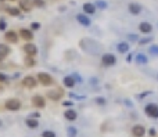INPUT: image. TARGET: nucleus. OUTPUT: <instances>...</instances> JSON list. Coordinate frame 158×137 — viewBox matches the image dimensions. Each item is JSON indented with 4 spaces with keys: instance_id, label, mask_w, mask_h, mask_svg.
Returning a JSON list of instances; mask_svg holds the SVG:
<instances>
[{
    "instance_id": "6e6552de",
    "label": "nucleus",
    "mask_w": 158,
    "mask_h": 137,
    "mask_svg": "<svg viewBox=\"0 0 158 137\" xmlns=\"http://www.w3.org/2000/svg\"><path fill=\"white\" fill-rule=\"evenodd\" d=\"M24 50H25V53L28 54L29 57H35V55L38 54V49H36V46H35V44H32V43H26V44L24 46Z\"/></svg>"
},
{
    "instance_id": "cd10ccee",
    "label": "nucleus",
    "mask_w": 158,
    "mask_h": 137,
    "mask_svg": "<svg viewBox=\"0 0 158 137\" xmlns=\"http://www.w3.org/2000/svg\"><path fill=\"white\" fill-rule=\"evenodd\" d=\"M96 103H97V104H100V105H104L105 100L103 98V97H97V98H96Z\"/></svg>"
},
{
    "instance_id": "20e7f679",
    "label": "nucleus",
    "mask_w": 158,
    "mask_h": 137,
    "mask_svg": "<svg viewBox=\"0 0 158 137\" xmlns=\"http://www.w3.org/2000/svg\"><path fill=\"white\" fill-rule=\"evenodd\" d=\"M146 115L150 116V118H158V105L157 104H147L146 108Z\"/></svg>"
},
{
    "instance_id": "7ed1b4c3",
    "label": "nucleus",
    "mask_w": 158,
    "mask_h": 137,
    "mask_svg": "<svg viewBox=\"0 0 158 137\" xmlns=\"http://www.w3.org/2000/svg\"><path fill=\"white\" fill-rule=\"evenodd\" d=\"M38 79L43 86H50L53 83V78L47 72H39L38 74Z\"/></svg>"
},
{
    "instance_id": "0eeeda50",
    "label": "nucleus",
    "mask_w": 158,
    "mask_h": 137,
    "mask_svg": "<svg viewBox=\"0 0 158 137\" xmlns=\"http://www.w3.org/2000/svg\"><path fill=\"white\" fill-rule=\"evenodd\" d=\"M132 134L135 137H143L146 134V129L141 125H135V126L132 127Z\"/></svg>"
},
{
    "instance_id": "dca6fc26",
    "label": "nucleus",
    "mask_w": 158,
    "mask_h": 137,
    "mask_svg": "<svg viewBox=\"0 0 158 137\" xmlns=\"http://www.w3.org/2000/svg\"><path fill=\"white\" fill-rule=\"evenodd\" d=\"M76 20H78V22H79L81 25H85V26H89V25H90V20H89L85 14H79V15L76 17Z\"/></svg>"
},
{
    "instance_id": "a878e982",
    "label": "nucleus",
    "mask_w": 158,
    "mask_h": 137,
    "mask_svg": "<svg viewBox=\"0 0 158 137\" xmlns=\"http://www.w3.org/2000/svg\"><path fill=\"white\" fill-rule=\"evenodd\" d=\"M96 6L100 7V9H105V7H107V3H105V1H101V0H96Z\"/></svg>"
},
{
    "instance_id": "9b49d317",
    "label": "nucleus",
    "mask_w": 158,
    "mask_h": 137,
    "mask_svg": "<svg viewBox=\"0 0 158 137\" xmlns=\"http://www.w3.org/2000/svg\"><path fill=\"white\" fill-rule=\"evenodd\" d=\"M33 7V0H20V9L24 11H31Z\"/></svg>"
},
{
    "instance_id": "4c0bfd02",
    "label": "nucleus",
    "mask_w": 158,
    "mask_h": 137,
    "mask_svg": "<svg viewBox=\"0 0 158 137\" xmlns=\"http://www.w3.org/2000/svg\"><path fill=\"white\" fill-rule=\"evenodd\" d=\"M32 28H33V29H39V28H40V25L35 22V24H32Z\"/></svg>"
},
{
    "instance_id": "f8f14e48",
    "label": "nucleus",
    "mask_w": 158,
    "mask_h": 137,
    "mask_svg": "<svg viewBox=\"0 0 158 137\" xmlns=\"http://www.w3.org/2000/svg\"><path fill=\"white\" fill-rule=\"evenodd\" d=\"M9 54H10V47L7 44H1L0 43V61L4 60Z\"/></svg>"
},
{
    "instance_id": "7c9ffc66",
    "label": "nucleus",
    "mask_w": 158,
    "mask_h": 137,
    "mask_svg": "<svg viewBox=\"0 0 158 137\" xmlns=\"http://www.w3.org/2000/svg\"><path fill=\"white\" fill-rule=\"evenodd\" d=\"M25 63H26V65H33V60H32V57H26V60H25Z\"/></svg>"
},
{
    "instance_id": "ea45409f",
    "label": "nucleus",
    "mask_w": 158,
    "mask_h": 137,
    "mask_svg": "<svg viewBox=\"0 0 158 137\" xmlns=\"http://www.w3.org/2000/svg\"><path fill=\"white\" fill-rule=\"evenodd\" d=\"M0 126H1V121H0Z\"/></svg>"
},
{
    "instance_id": "f3484780",
    "label": "nucleus",
    "mask_w": 158,
    "mask_h": 137,
    "mask_svg": "<svg viewBox=\"0 0 158 137\" xmlns=\"http://www.w3.org/2000/svg\"><path fill=\"white\" fill-rule=\"evenodd\" d=\"M63 82H64V86H67V87H74L75 83H76V80L74 79V76H71V75H69V76H65Z\"/></svg>"
},
{
    "instance_id": "473e14b6",
    "label": "nucleus",
    "mask_w": 158,
    "mask_h": 137,
    "mask_svg": "<svg viewBox=\"0 0 158 137\" xmlns=\"http://www.w3.org/2000/svg\"><path fill=\"white\" fill-rule=\"evenodd\" d=\"M150 42H151V38H146V39L140 40V44H146V43H150Z\"/></svg>"
},
{
    "instance_id": "f704fd0d",
    "label": "nucleus",
    "mask_w": 158,
    "mask_h": 137,
    "mask_svg": "<svg viewBox=\"0 0 158 137\" xmlns=\"http://www.w3.org/2000/svg\"><path fill=\"white\" fill-rule=\"evenodd\" d=\"M69 97L71 98H79V100H82L83 97H81V96H76V94H74V93H69Z\"/></svg>"
},
{
    "instance_id": "bb28decb",
    "label": "nucleus",
    "mask_w": 158,
    "mask_h": 137,
    "mask_svg": "<svg viewBox=\"0 0 158 137\" xmlns=\"http://www.w3.org/2000/svg\"><path fill=\"white\" fill-rule=\"evenodd\" d=\"M6 28H7V22L4 20H0V31H6Z\"/></svg>"
},
{
    "instance_id": "b1692460",
    "label": "nucleus",
    "mask_w": 158,
    "mask_h": 137,
    "mask_svg": "<svg viewBox=\"0 0 158 137\" xmlns=\"http://www.w3.org/2000/svg\"><path fill=\"white\" fill-rule=\"evenodd\" d=\"M148 51H150L151 55H158V46H157V44H153V46L150 47V50H148Z\"/></svg>"
},
{
    "instance_id": "f257e3e1",
    "label": "nucleus",
    "mask_w": 158,
    "mask_h": 137,
    "mask_svg": "<svg viewBox=\"0 0 158 137\" xmlns=\"http://www.w3.org/2000/svg\"><path fill=\"white\" fill-rule=\"evenodd\" d=\"M64 96V92L61 89H52V90H49L47 92V97L53 100V101H58V100H61V97Z\"/></svg>"
},
{
    "instance_id": "393cba45",
    "label": "nucleus",
    "mask_w": 158,
    "mask_h": 137,
    "mask_svg": "<svg viewBox=\"0 0 158 137\" xmlns=\"http://www.w3.org/2000/svg\"><path fill=\"white\" fill-rule=\"evenodd\" d=\"M43 137H56V133L54 132H52V130H44L42 133Z\"/></svg>"
},
{
    "instance_id": "c9c22d12",
    "label": "nucleus",
    "mask_w": 158,
    "mask_h": 137,
    "mask_svg": "<svg viewBox=\"0 0 158 137\" xmlns=\"http://www.w3.org/2000/svg\"><path fill=\"white\" fill-rule=\"evenodd\" d=\"M4 80H7V76L3 74H0V82H4Z\"/></svg>"
},
{
    "instance_id": "a19ab883",
    "label": "nucleus",
    "mask_w": 158,
    "mask_h": 137,
    "mask_svg": "<svg viewBox=\"0 0 158 137\" xmlns=\"http://www.w3.org/2000/svg\"><path fill=\"white\" fill-rule=\"evenodd\" d=\"M0 89H1V87H0Z\"/></svg>"
},
{
    "instance_id": "c756f323",
    "label": "nucleus",
    "mask_w": 158,
    "mask_h": 137,
    "mask_svg": "<svg viewBox=\"0 0 158 137\" xmlns=\"http://www.w3.org/2000/svg\"><path fill=\"white\" fill-rule=\"evenodd\" d=\"M68 133H69V136H75L76 134V129L75 127H68Z\"/></svg>"
},
{
    "instance_id": "412c9836",
    "label": "nucleus",
    "mask_w": 158,
    "mask_h": 137,
    "mask_svg": "<svg viewBox=\"0 0 158 137\" xmlns=\"http://www.w3.org/2000/svg\"><path fill=\"white\" fill-rule=\"evenodd\" d=\"M26 126L31 127V129H36L39 126V122L36 119H33V118H29V119H26Z\"/></svg>"
},
{
    "instance_id": "9d476101",
    "label": "nucleus",
    "mask_w": 158,
    "mask_h": 137,
    "mask_svg": "<svg viewBox=\"0 0 158 137\" xmlns=\"http://www.w3.org/2000/svg\"><path fill=\"white\" fill-rule=\"evenodd\" d=\"M22 84L25 87H28V89H33L36 86V79L33 76H25L24 80H22Z\"/></svg>"
},
{
    "instance_id": "5701e85b",
    "label": "nucleus",
    "mask_w": 158,
    "mask_h": 137,
    "mask_svg": "<svg viewBox=\"0 0 158 137\" xmlns=\"http://www.w3.org/2000/svg\"><path fill=\"white\" fill-rule=\"evenodd\" d=\"M7 11H9V14H10V15H14V17L20 15V10H18V9H15V7H10V9H7Z\"/></svg>"
},
{
    "instance_id": "39448f33",
    "label": "nucleus",
    "mask_w": 158,
    "mask_h": 137,
    "mask_svg": "<svg viewBox=\"0 0 158 137\" xmlns=\"http://www.w3.org/2000/svg\"><path fill=\"white\" fill-rule=\"evenodd\" d=\"M115 63H116V58L114 54L107 53L103 55V64L105 67H112V65H115Z\"/></svg>"
},
{
    "instance_id": "2f4dec72",
    "label": "nucleus",
    "mask_w": 158,
    "mask_h": 137,
    "mask_svg": "<svg viewBox=\"0 0 158 137\" xmlns=\"http://www.w3.org/2000/svg\"><path fill=\"white\" fill-rule=\"evenodd\" d=\"M148 134H150V136H151V137H154V136H155V134H157V132H155V129H154V127H151V129L148 130Z\"/></svg>"
},
{
    "instance_id": "ddd939ff",
    "label": "nucleus",
    "mask_w": 158,
    "mask_h": 137,
    "mask_svg": "<svg viewBox=\"0 0 158 137\" xmlns=\"http://www.w3.org/2000/svg\"><path fill=\"white\" fill-rule=\"evenodd\" d=\"M139 29H140L141 33H150L151 29H153V26H151V24H150V22H140Z\"/></svg>"
},
{
    "instance_id": "1a4fd4ad",
    "label": "nucleus",
    "mask_w": 158,
    "mask_h": 137,
    "mask_svg": "<svg viewBox=\"0 0 158 137\" xmlns=\"http://www.w3.org/2000/svg\"><path fill=\"white\" fill-rule=\"evenodd\" d=\"M4 39L10 43H17L18 42V33L14 31H7L4 33Z\"/></svg>"
},
{
    "instance_id": "423d86ee",
    "label": "nucleus",
    "mask_w": 158,
    "mask_h": 137,
    "mask_svg": "<svg viewBox=\"0 0 158 137\" xmlns=\"http://www.w3.org/2000/svg\"><path fill=\"white\" fill-rule=\"evenodd\" d=\"M32 104L36 107V108H43V107L46 105V101H44V98H43L42 96L36 94L32 97Z\"/></svg>"
},
{
    "instance_id": "4468645a",
    "label": "nucleus",
    "mask_w": 158,
    "mask_h": 137,
    "mask_svg": "<svg viewBox=\"0 0 158 137\" xmlns=\"http://www.w3.org/2000/svg\"><path fill=\"white\" fill-rule=\"evenodd\" d=\"M64 116H65V119L74 122L75 119L78 118V114H76V111H74V109H67V111L64 112Z\"/></svg>"
},
{
    "instance_id": "6ab92c4d",
    "label": "nucleus",
    "mask_w": 158,
    "mask_h": 137,
    "mask_svg": "<svg viewBox=\"0 0 158 137\" xmlns=\"http://www.w3.org/2000/svg\"><path fill=\"white\" fill-rule=\"evenodd\" d=\"M83 11L87 13V14H93L96 11V6L92 4V3H85L83 4Z\"/></svg>"
},
{
    "instance_id": "4be33fe9",
    "label": "nucleus",
    "mask_w": 158,
    "mask_h": 137,
    "mask_svg": "<svg viewBox=\"0 0 158 137\" xmlns=\"http://www.w3.org/2000/svg\"><path fill=\"white\" fill-rule=\"evenodd\" d=\"M148 58L147 55H144V54H137L136 55V63L137 64H147Z\"/></svg>"
},
{
    "instance_id": "58836bf2",
    "label": "nucleus",
    "mask_w": 158,
    "mask_h": 137,
    "mask_svg": "<svg viewBox=\"0 0 158 137\" xmlns=\"http://www.w3.org/2000/svg\"><path fill=\"white\" fill-rule=\"evenodd\" d=\"M126 61H128V63H130V61H132V55H128V57H126Z\"/></svg>"
},
{
    "instance_id": "72a5a7b5",
    "label": "nucleus",
    "mask_w": 158,
    "mask_h": 137,
    "mask_svg": "<svg viewBox=\"0 0 158 137\" xmlns=\"http://www.w3.org/2000/svg\"><path fill=\"white\" fill-rule=\"evenodd\" d=\"M128 39H129L130 42H135V40H137V36H136V35H129V36H128Z\"/></svg>"
},
{
    "instance_id": "f03ea898",
    "label": "nucleus",
    "mask_w": 158,
    "mask_h": 137,
    "mask_svg": "<svg viewBox=\"0 0 158 137\" xmlns=\"http://www.w3.org/2000/svg\"><path fill=\"white\" fill-rule=\"evenodd\" d=\"M6 108L9 109V111H18L20 108H21V103L17 100V98H10V100H7L6 101Z\"/></svg>"
},
{
    "instance_id": "e433bc0d",
    "label": "nucleus",
    "mask_w": 158,
    "mask_h": 137,
    "mask_svg": "<svg viewBox=\"0 0 158 137\" xmlns=\"http://www.w3.org/2000/svg\"><path fill=\"white\" fill-rule=\"evenodd\" d=\"M72 76H74V79H75V80H76V82H81V80H82L79 75H76V74H75V75H72Z\"/></svg>"
},
{
    "instance_id": "aec40b11",
    "label": "nucleus",
    "mask_w": 158,
    "mask_h": 137,
    "mask_svg": "<svg viewBox=\"0 0 158 137\" xmlns=\"http://www.w3.org/2000/svg\"><path fill=\"white\" fill-rule=\"evenodd\" d=\"M116 49H118L119 53H126L128 50H129V43H126V42L119 43V44L116 46Z\"/></svg>"
},
{
    "instance_id": "c85d7f7f",
    "label": "nucleus",
    "mask_w": 158,
    "mask_h": 137,
    "mask_svg": "<svg viewBox=\"0 0 158 137\" xmlns=\"http://www.w3.org/2000/svg\"><path fill=\"white\" fill-rule=\"evenodd\" d=\"M33 4L38 7H42V6H44V1L43 0H33Z\"/></svg>"
},
{
    "instance_id": "a211bd4d",
    "label": "nucleus",
    "mask_w": 158,
    "mask_h": 137,
    "mask_svg": "<svg viewBox=\"0 0 158 137\" xmlns=\"http://www.w3.org/2000/svg\"><path fill=\"white\" fill-rule=\"evenodd\" d=\"M128 9H129V11H130L132 14H139V13L141 11V7H140V4H136V3H130Z\"/></svg>"
},
{
    "instance_id": "2eb2a0df",
    "label": "nucleus",
    "mask_w": 158,
    "mask_h": 137,
    "mask_svg": "<svg viewBox=\"0 0 158 137\" xmlns=\"http://www.w3.org/2000/svg\"><path fill=\"white\" fill-rule=\"evenodd\" d=\"M20 35H21L22 39H25V40H31L32 38H33V33H32V31H29V29H21L20 31Z\"/></svg>"
}]
</instances>
